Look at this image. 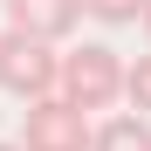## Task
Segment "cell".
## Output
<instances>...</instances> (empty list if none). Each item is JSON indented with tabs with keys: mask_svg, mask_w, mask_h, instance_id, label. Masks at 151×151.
Returning <instances> with one entry per match:
<instances>
[{
	"mask_svg": "<svg viewBox=\"0 0 151 151\" xmlns=\"http://www.w3.org/2000/svg\"><path fill=\"white\" fill-rule=\"evenodd\" d=\"M62 83V55L55 41H35V35H0V89L21 96V103H35V96H55Z\"/></svg>",
	"mask_w": 151,
	"mask_h": 151,
	"instance_id": "obj_2",
	"label": "cell"
},
{
	"mask_svg": "<svg viewBox=\"0 0 151 151\" xmlns=\"http://www.w3.org/2000/svg\"><path fill=\"white\" fill-rule=\"evenodd\" d=\"M89 110L62 103V96H35L21 117V151H89Z\"/></svg>",
	"mask_w": 151,
	"mask_h": 151,
	"instance_id": "obj_3",
	"label": "cell"
},
{
	"mask_svg": "<svg viewBox=\"0 0 151 151\" xmlns=\"http://www.w3.org/2000/svg\"><path fill=\"white\" fill-rule=\"evenodd\" d=\"M83 21V0H7V28L35 35V41H62Z\"/></svg>",
	"mask_w": 151,
	"mask_h": 151,
	"instance_id": "obj_4",
	"label": "cell"
},
{
	"mask_svg": "<svg viewBox=\"0 0 151 151\" xmlns=\"http://www.w3.org/2000/svg\"><path fill=\"white\" fill-rule=\"evenodd\" d=\"M83 14H96L103 28H124V21H144V0H83Z\"/></svg>",
	"mask_w": 151,
	"mask_h": 151,
	"instance_id": "obj_7",
	"label": "cell"
},
{
	"mask_svg": "<svg viewBox=\"0 0 151 151\" xmlns=\"http://www.w3.org/2000/svg\"><path fill=\"white\" fill-rule=\"evenodd\" d=\"M144 28H151V0H144Z\"/></svg>",
	"mask_w": 151,
	"mask_h": 151,
	"instance_id": "obj_8",
	"label": "cell"
},
{
	"mask_svg": "<svg viewBox=\"0 0 151 151\" xmlns=\"http://www.w3.org/2000/svg\"><path fill=\"white\" fill-rule=\"evenodd\" d=\"M0 151H21V144H0Z\"/></svg>",
	"mask_w": 151,
	"mask_h": 151,
	"instance_id": "obj_9",
	"label": "cell"
},
{
	"mask_svg": "<svg viewBox=\"0 0 151 151\" xmlns=\"http://www.w3.org/2000/svg\"><path fill=\"white\" fill-rule=\"evenodd\" d=\"M62 103L76 110H110L117 96H124V55L103 41H76L69 55H62V83H55Z\"/></svg>",
	"mask_w": 151,
	"mask_h": 151,
	"instance_id": "obj_1",
	"label": "cell"
},
{
	"mask_svg": "<svg viewBox=\"0 0 151 151\" xmlns=\"http://www.w3.org/2000/svg\"><path fill=\"white\" fill-rule=\"evenodd\" d=\"M89 151H151V117H110L89 137Z\"/></svg>",
	"mask_w": 151,
	"mask_h": 151,
	"instance_id": "obj_5",
	"label": "cell"
},
{
	"mask_svg": "<svg viewBox=\"0 0 151 151\" xmlns=\"http://www.w3.org/2000/svg\"><path fill=\"white\" fill-rule=\"evenodd\" d=\"M124 96L137 103V117H151V55H137V62H124Z\"/></svg>",
	"mask_w": 151,
	"mask_h": 151,
	"instance_id": "obj_6",
	"label": "cell"
}]
</instances>
